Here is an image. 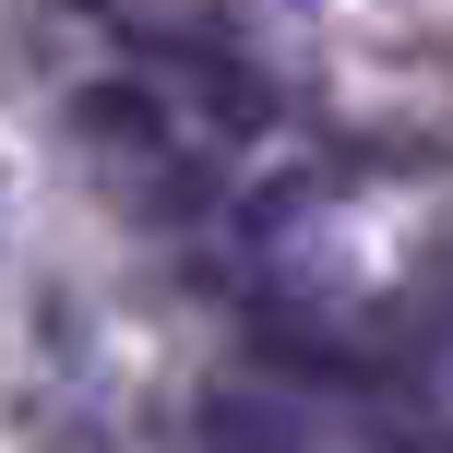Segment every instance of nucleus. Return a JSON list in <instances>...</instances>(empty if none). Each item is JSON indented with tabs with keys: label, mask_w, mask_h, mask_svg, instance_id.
I'll return each mask as SVG.
<instances>
[{
	"label": "nucleus",
	"mask_w": 453,
	"mask_h": 453,
	"mask_svg": "<svg viewBox=\"0 0 453 453\" xmlns=\"http://www.w3.org/2000/svg\"><path fill=\"white\" fill-rule=\"evenodd\" d=\"M418 453H453V430H441V441H418Z\"/></svg>",
	"instance_id": "f03ea898"
},
{
	"label": "nucleus",
	"mask_w": 453,
	"mask_h": 453,
	"mask_svg": "<svg viewBox=\"0 0 453 453\" xmlns=\"http://www.w3.org/2000/svg\"><path fill=\"white\" fill-rule=\"evenodd\" d=\"M287 430H298V418L287 406H250V394H215V406H203V453H311Z\"/></svg>",
	"instance_id": "f257e3e1"
}]
</instances>
